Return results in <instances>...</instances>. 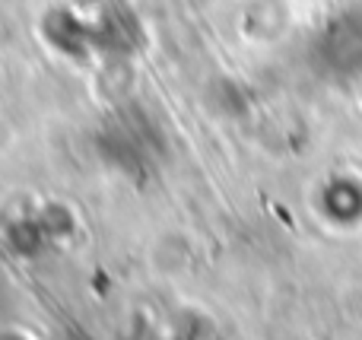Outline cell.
I'll use <instances>...</instances> for the list:
<instances>
[{
    "label": "cell",
    "instance_id": "1",
    "mask_svg": "<svg viewBox=\"0 0 362 340\" xmlns=\"http://www.w3.org/2000/svg\"><path fill=\"white\" fill-rule=\"evenodd\" d=\"M308 61L331 83L362 80V4H346L325 19L308 45Z\"/></svg>",
    "mask_w": 362,
    "mask_h": 340
}]
</instances>
